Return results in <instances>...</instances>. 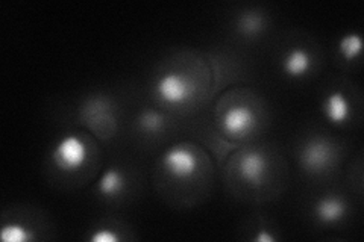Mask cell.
<instances>
[{
	"mask_svg": "<svg viewBox=\"0 0 364 242\" xmlns=\"http://www.w3.org/2000/svg\"><path fill=\"white\" fill-rule=\"evenodd\" d=\"M52 160L63 172H75L87 160V147L77 135H65L52 148Z\"/></svg>",
	"mask_w": 364,
	"mask_h": 242,
	"instance_id": "cell-1",
	"label": "cell"
},
{
	"mask_svg": "<svg viewBox=\"0 0 364 242\" xmlns=\"http://www.w3.org/2000/svg\"><path fill=\"white\" fill-rule=\"evenodd\" d=\"M155 93L167 105H184L191 97V82L179 73H166L155 84Z\"/></svg>",
	"mask_w": 364,
	"mask_h": 242,
	"instance_id": "cell-4",
	"label": "cell"
},
{
	"mask_svg": "<svg viewBox=\"0 0 364 242\" xmlns=\"http://www.w3.org/2000/svg\"><path fill=\"white\" fill-rule=\"evenodd\" d=\"M334 147L323 138H313L306 141L301 150V165L306 172L321 175L326 168L331 167L334 160Z\"/></svg>",
	"mask_w": 364,
	"mask_h": 242,
	"instance_id": "cell-2",
	"label": "cell"
},
{
	"mask_svg": "<svg viewBox=\"0 0 364 242\" xmlns=\"http://www.w3.org/2000/svg\"><path fill=\"white\" fill-rule=\"evenodd\" d=\"M311 55L302 48H294L287 52L282 60V70L291 79H301L311 70Z\"/></svg>",
	"mask_w": 364,
	"mask_h": 242,
	"instance_id": "cell-10",
	"label": "cell"
},
{
	"mask_svg": "<svg viewBox=\"0 0 364 242\" xmlns=\"http://www.w3.org/2000/svg\"><path fill=\"white\" fill-rule=\"evenodd\" d=\"M238 28H240L242 32L247 33V35H254V33H258L261 29H263V18H261L259 14L250 13L245 14L240 18V23H238Z\"/></svg>",
	"mask_w": 364,
	"mask_h": 242,
	"instance_id": "cell-15",
	"label": "cell"
},
{
	"mask_svg": "<svg viewBox=\"0 0 364 242\" xmlns=\"http://www.w3.org/2000/svg\"><path fill=\"white\" fill-rule=\"evenodd\" d=\"M338 50L346 61L355 60L357 56L361 55V50H363V38L360 33L350 32V33H346L345 37H341L338 41Z\"/></svg>",
	"mask_w": 364,
	"mask_h": 242,
	"instance_id": "cell-12",
	"label": "cell"
},
{
	"mask_svg": "<svg viewBox=\"0 0 364 242\" xmlns=\"http://www.w3.org/2000/svg\"><path fill=\"white\" fill-rule=\"evenodd\" d=\"M322 112L333 124H345L350 119L349 99L341 91H333L325 97L322 103Z\"/></svg>",
	"mask_w": 364,
	"mask_h": 242,
	"instance_id": "cell-9",
	"label": "cell"
},
{
	"mask_svg": "<svg viewBox=\"0 0 364 242\" xmlns=\"http://www.w3.org/2000/svg\"><path fill=\"white\" fill-rule=\"evenodd\" d=\"M139 126L146 132H159L164 126V117L156 111H143L139 117Z\"/></svg>",
	"mask_w": 364,
	"mask_h": 242,
	"instance_id": "cell-14",
	"label": "cell"
},
{
	"mask_svg": "<svg viewBox=\"0 0 364 242\" xmlns=\"http://www.w3.org/2000/svg\"><path fill=\"white\" fill-rule=\"evenodd\" d=\"M346 203L338 197H334V195L318 199L317 203L314 204V215L317 218V221L328 226L340 223L346 216Z\"/></svg>",
	"mask_w": 364,
	"mask_h": 242,
	"instance_id": "cell-8",
	"label": "cell"
},
{
	"mask_svg": "<svg viewBox=\"0 0 364 242\" xmlns=\"http://www.w3.org/2000/svg\"><path fill=\"white\" fill-rule=\"evenodd\" d=\"M257 123L255 114L247 106H234L222 119V128L226 133L242 136L254 129Z\"/></svg>",
	"mask_w": 364,
	"mask_h": 242,
	"instance_id": "cell-7",
	"label": "cell"
},
{
	"mask_svg": "<svg viewBox=\"0 0 364 242\" xmlns=\"http://www.w3.org/2000/svg\"><path fill=\"white\" fill-rule=\"evenodd\" d=\"M237 170L240 177L249 185H259L266 177V156L258 152V150H249V152H245L242 158L238 159Z\"/></svg>",
	"mask_w": 364,
	"mask_h": 242,
	"instance_id": "cell-6",
	"label": "cell"
},
{
	"mask_svg": "<svg viewBox=\"0 0 364 242\" xmlns=\"http://www.w3.org/2000/svg\"><path fill=\"white\" fill-rule=\"evenodd\" d=\"M124 185H127V180H124L123 172L116 167H111L102 175L97 183V189L102 195L112 199L124 189Z\"/></svg>",
	"mask_w": 364,
	"mask_h": 242,
	"instance_id": "cell-11",
	"label": "cell"
},
{
	"mask_svg": "<svg viewBox=\"0 0 364 242\" xmlns=\"http://www.w3.org/2000/svg\"><path fill=\"white\" fill-rule=\"evenodd\" d=\"M254 241H257V242H273V241H277V238L273 236L269 230H259L258 232V235L257 236H254Z\"/></svg>",
	"mask_w": 364,
	"mask_h": 242,
	"instance_id": "cell-17",
	"label": "cell"
},
{
	"mask_svg": "<svg viewBox=\"0 0 364 242\" xmlns=\"http://www.w3.org/2000/svg\"><path fill=\"white\" fill-rule=\"evenodd\" d=\"M119 239H120V236L114 232V230H109V229L95 230V232L90 236L91 242H117Z\"/></svg>",
	"mask_w": 364,
	"mask_h": 242,
	"instance_id": "cell-16",
	"label": "cell"
},
{
	"mask_svg": "<svg viewBox=\"0 0 364 242\" xmlns=\"http://www.w3.org/2000/svg\"><path fill=\"white\" fill-rule=\"evenodd\" d=\"M161 165L172 177L188 179L196 172L198 156L193 148L186 144H178L168 148L161 158Z\"/></svg>",
	"mask_w": 364,
	"mask_h": 242,
	"instance_id": "cell-3",
	"label": "cell"
},
{
	"mask_svg": "<svg viewBox=\"0 0 364 242\" xmlns=\"http://www.w3.org/2000/svg\"><path fill=\"white\" fill-rule=\"evenodd\" d=\"M82 115L85 117L90 129L97 136L109 138L116 132V119H114V115L108 109L107 103L102 99L88 100L82 109Z\"/></svg>",
	"mask_w": 364,
	"mask_h": 242,
	"instance_id": "cell-5",
	"label": "cell"
},
{
	"mask_svg": "<svg viewBox=\"0 0 364 242\" xmlns=\"http://www.w3.org/2000/svg\"><path fill=\"white\" fill-rule=\"evenodd\" d=\"M0 238L5 242H28L33 239L31 230L20 223H8L4 224L0 230Z\"/></svg>",
	"mask_w": 364,
	"mask_h": 242,
	"instance_id": "cell-13",
	"label": "cell"
}]
</instances>
